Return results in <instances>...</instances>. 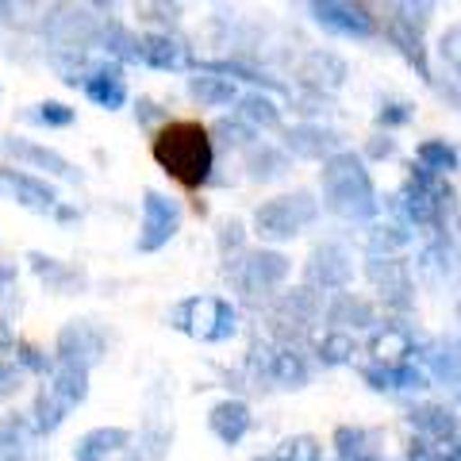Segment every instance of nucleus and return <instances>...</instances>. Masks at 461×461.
I'll list each match as a JSON object with an SVG mask.
<instances>
[{
  "mask_svg": "<svg viewBox=\"0 0 461 461\" xmlns=\"http://www.w3.org/2000/svg\"><path fill=\"white\" fill-rule=\"evenodd\" d=\"M150 154L181 189L196 193L200 185H208L212 166H215V139L204 123L196 120H173L162 123L150 139Z\"/></svg>",
  "mask_w": 461,
  "mask_h": 461,
  "instance_id": "nucleus-1",
  "label": "nucleus"
},
{
  "mask_svg": "<svg viewBox=\"0 0 461 461\" xmlns=\"http://www.w3.org/2000/svg\"><path fill=\"white\" fill-rule=\"evenodd\" d=\"M323 196H327V208L346 215V220H362V215L377 212V193H373L366 166L346 150L323 162Z\"/></svg>",
  "mask_w": 461,
  "mask_h": 461,
  "instance_id": "nucleus-2",
  "label": "nucleus"
},
{
  "mask_svg": "<svg viewBox=\"0 0 461 461\" xmlns=\"http://www.w3.org/2000/svg\"><path fill=\"white\" fill-rule=\"evenodd\" d=\"M169 323L193 339L223 342L239 330V315L220 296H189V300H181V304L169 308Z\"/></svg>",
  "mask_w": 461,
  "mask_h": 461,
  "instance_id": "nucleus-3",
  "label": "nucleus"
},
{
  "mask_svg": "<svg viewBox=\"0 0 461 461\" xmlns=\"http://www.w3.org/2000/svg\"><path fill=\"white\" fill-rule=\"evenodd\" d=\"M85 396H89V373L77 369V366L58 362L54 373H50V384L42 388L39 400H35V423H39V430H54L69 415V408H77Z\"/></svg>",
  "mask_w": 461,
  "mask_h": 461,
  "instance_id": "nucleus-4",
  "label": "nucleus"
},
{
  "mask_svg": "<svg viewBox=\"0 0 461 461\" xmlns=\"http://www.w3.org/2000/svg\"><path fill=\"white\" fill-rule=\"evenodd\" d=\"M312 220H315V200L308 193H296V196H277V200H269V204L258 208L254 227L262 239L281 242V239L300 235Z\"/></svg>",
  "mask_w": 461,
  "mask_h": 461,
  "instance_id": "nucleus-5",
  "label": "nucleus"
},
{
  "mask_svg": "<svg viewBox=\"0 0 461 461\" xmlns=\"http://www.w3.org/2000/svg\"><path fill=\"white\" fill-rule=\"evenodd\" d=\"M285 273H288V258L285 254H277V250H254V254L242 258L235 269H230V277H235L239 293L247 300H262L266 293H273V288L285 281Z\"/></svg>",
  "mask_w": 461,
  "mask_h": 461,
  "instance_id": "nucleus-6",
  "label": "nucleus"
},
{
  "mask_svg": "<svg viewBox=\"0 0 461 461\" xmlns=\"http://www.w3.org/2000/svg\"><path fill=\"white\" fill-rule=\"evenodd\" d=\"M177 227H181V208L173 204L169 196H162L158 189L142 193V230H139V250L142 254L162 250L166 242L177 235Z\"/></svg>",
  "mask_w": 461,
  "mask_h": 461,
  "instance_id": "nucleus-7",
  "label": "nucleus"
},
{
  "mask_svg": "<svg viewBox=\"0 0 461 461\" xmlns=\"http://www.w3.org/2000/svg\"><path fill=\"white\" fill-rule=\"evenodd\" d=\"M446 200H450V185H446L438 173H430L423 166L411 173V185H408V193H403V208H408L415 223H435L446 208Z\"/></svg>",
  "mask_w": 461,
  "mask_h": 461,
  "instance_id": "nucleus-8",
  "label": "nucleus"
},
{
  "mask_svg": "<svg viewBox=\"0 0 461 461\" xmlns=\"http://www.w3.org/2000/svg\"><path fill=\"white\" fill-rule=\"evenodd\" d=\"M312 16L320 27H327V32L354 35V39H366V35H373V27H377V20H373V12L366 5H342V0L312 5Z\"/></svg>",
  "mask_w": 461,
  "mask_h": 461,
  "instance_id": "nucleus-9",
  "label": "nucleus"
},
{
  "mask_svg": "<svg viewBox=\"0 0 461 461\" xmlns=\"http://www.w3.org/2000/svg\"><path fill=\"white\" fill-rule=\"evenodd\" d=\"M100 354H104V335H100L93 323L62 327V335H58V362L77 366V369L89 373V366L100 362Z\"/></svg>",
  "mask_w": 461,
  "mask_h": 461,
  "instance_id": "nucleus-10",
  "label": "nucleus"
},
{
  "mask_svg": "<svg viewBox=\"0 0 461 461\" xmlns=\"http://www.w3.org/2000/svg\"><path fill=\"white\" fill-rule=\"evenodd\" d=\"M208 427H212V435L220 442L235 446L250 430V408L242 400H220L212 408V415H208Z\"/></svg>",
  "mask_w": 461,
  "mask_h": 461,
  "instance_id": "nucleus-11",
  "label": "nucleus"
},
{
  "mask_svg": "<svg viewBox=\"0 0 461 461\" xmlns=\"http://www.w3.org/2000/svg\"><path fill=\"white\" fill-rule=\"evenodd\" d=\"M288 150L300 154V158H335L339 154V135L327 131L320 123H300L288 131Z\"/></svg>",
  "mask_w": 461,
  "mask_h": 461,
  "instance_id": "nucleus-12",
  "label": "nucleus"
},
{
  "mask_svg": "<svg viewBox=\"0 0 461 461\" xmlns=\"http://www.w3.org/2000/svg\"><path fill=\"white\" fill-rule=\"evenodd\" d=\"M139 62H147L154 69H181V66H189V50H185V42L158 32V35L139 39Z\"/></svg>",
  "mask_w": 461,
  "mask_h": 461,
  "instance_id": "nucleus-13",
  "label": "nucleus"
},
{
  "mask_svg": "<svg viewBox=\"0 0 461 461\" xmlns=\"http://www.w3.org/2000/svg\"><path fill=\"white\" fill-rule=\"evenodd\" d=\"M0 177H5V185H12L16 189V200L23 208H35V212H47L54 208V189L42 177H35V173H27V169H0Z\"/></svg>",
  "mask_w": 461,
  "mask_h": 461,
  "instance_id": "nucleus-14",
  "label": "nucleus"
},
{
  "mask_svg": "<svg viewBox=\"0 0 461 461\" xmlns=\"http://www.w3.org/2000/svg\"><path fill=\"white\" fill-rule=\"evenodd\" d=\"M81 89L93 104L108 108V112L123 108V100H127V85L120 77V69H93L89 77H81Z\"/></svg>",
  "mask_w": 461,
  "mask_h": 461,
  "instance_id": "nucleus-15",
  "label": "nucleus"
},
{
  "mask_svg": "<svg viewBox=\"0 0 461 461\" xmlns=\"http://www.w3.org/2000/svg\"><path fill=\"white\" fill-rule=\"evenodd\" d=\"M308 281L312 285H323V288H342L346 281H350V262H346V254L339 247L315 250L312 266H308Z\"/></svg>",
  "mask_w": 461,
  "mask_h": 461,
  "instance_id": "nucleus-16",
  "label": "nucleus"
},
{
  "mask_svg": "<svg viewBox=\"0 0 461 461\" xmlns=\"http://www.w3.org/2000/svg\"><path fill=\"white\" fill-rule=\"evenodd\" d=\"M127 442H131V435H127L123 427H96V430H89V435L77 442L74 461H104L108 454L123 450Z\"/></svg>",
  "mask_w": 461,
  "mask_h": 461,
  "instance_id": "nucleus-17",
  "label": "nucleus"
},
{
  "mask_svg": "<svg viewBox=\"0 0 461 461\" xmlns=\"http://www.w3.org/2000/svg\"><path fill=\"white\" fill-rule=\"evenodd\" d=\"M5 150L16 154L20 162H32V166L47 169V173H58V177H74V166H69L66 158L58 150H50V147H39V142H27V139H8Z\"/></svg>",
  "mask_w": 461,
  "mask_h": 461,
  "instance_id": "nucleus-18",
  "label": "nucleus"
},
{
  "mask_svg": "<svg viewBox=\"0 0 461 461\" xmlns=\"http://www.w3.org/2000/svg\"><path fill=\"white\" fill-rule=\"evenodd\" d=\"M411 423L420 427L427 438H435V442L457 438V430H461V423L454 420V411L435 408V403H427V408H415V411H411Z\"/></svg>",
  "mask_w": 461,
  "mask_h": 461,
  "instance_id": "nucleus-19",
  "label": "nucleus"
},
{
  "mask_svg": "<svg viewBox=\"0 0 461 461\" xmlns=\"http://www.w3.org/2000/svg\"><path fill=\"white\" fill-rule=\"evenodd\" d=\"M369 354L377 357V362H384V366H403V362H408V354H411V339H408V330H400V327H384L381 335H373Z\"/></svg>",
  "mask_w": 461,
  "mask_h": 461,
  "instance_id": "nucleus-20",
  "label": "nucleus"
},
{
  "mask_svg": "<svg viewBox=\"0 0 461 461\" xmlns=\"http://www.w3.org/2000/svg\"><path fill=\"white\" fill-rule=\"evenodd\" d=\"M362 377H366L373 388H427V373L415 369L411 362H403V366H384V369H366Z\"/></svg>",
  "mask_w": 461,
  "mask_h": 461,
  "instance_id": "nucleus-21",
  "label": "nucleus"
},
{
  "mask_svg": "<svg viewBox=\"0 0 461 461\" xmlns=\"http://www.w3.org/2000/svg\"><path fill=\"white\" fill-rule=\"evenodd\" d=\"M388 35H393V42L400 47V54L408 58L411 66H420V74L430 77L427 69V54H423V42H420V32H415V20H388Z\"/></svg>",
  "mask_w": 461,
  "mask_h": 461,
  "instance_id": "nucleus-22",
  "label": "nucleus"
},
{
  "mask_svg": "<svg viewBox=\"0 0 461 461\" xmlns=\"http://www.w3.org/2000/svg\"><path fill=\"white\" fill-rule=\"evenodd\" d=\"M300 77H304L308 85H315V89H323V85L327 89H339L342 77H346V66L335 54H312L304 62V69H300Z\"/></svg>",
  "mask_w": 461,
  "mask_h": 461,
  "instance_id": "nucleus-23",
  "label": "nucleus"
},
{
  "mask_svg": "<svg viewBox=\"0 0 461 461\" xmlns=\"http://www.w3.org/2000/svg\"><path fill=\"white\" fill-rule=\"evenodd\" d=\"M373 281H377V288H381V293L388 296V300H393V304H408V296H403V293H408V288H411V281H408V273H403V266L400 262H393V258H384V269L377 266V262H373Z\"/></svg>",
  "mask_w": 461,
  "mask_h": 461,
  "instance_id": "nucleus-24",
  "label": "nucleus"
},
{
  "mask_svg": "<svg viewBox=\"0 0 461 461\" xmlns=\"http://www.w3.org/2000/svg\"><path fill=\"white\" fill-rule=\"evenodd\" d=\"M189 93L200 100V104L208 108H223L235 100V85H230L227 77H215V74H204V77H193L189 81Z\"/></svg>",
  "mask_w": 461,
  "mask_h": 461,
  "instance_id": "nucleus-25",
  "label": "nucleus"
},
{
  "mask_svg": "<svg viewBox=\"0 0 461 461\" xmlns=\"http://www.w3.org/2000/svg\"><path fill=\"white\" fill-rule=\"evenodd\" d=\"M239 120L242 123H254V127H277L281 123V112H277V104H273L269 96L250 93V96L239 100Z\"/></svg>",
  "mask_w": 461,
  "mask_h": 461,
  "instance_id": "nucleus-26",
  "label": "nucleus"
},
{
  "mask_svg": "<svg viewBox=\"0 0 461 461\" xmlns=\"http://www.w3.org/2000/svg\"><path fill=\"white\" fill-rule=\"evenodd\" d=\"M269 373H273V381H281L288 388H296V384H304L308 381V366H304V357H300L296 350H277L273 354V362H269Z\"/></svg>",
  "mask_w": 461,
  "mask_h": 461,
  "instance_id": "nucleus-27",
  "label": "nucleus"
},
{
  "mask_svg": "<svg viewBox=\"0 0 461 461\" xmlns=\"http://www.w3.org/2000/svg\"><path fill=\"white\" fill-rule=\"evenodd\" d=\"M420 166L442 177V173L457 169V150L450 147V142H442V139H430V142H423V147H420Z\"/></svg>",
  "mask_w": 461,
  "mask_h": 461,
  "instance_id": "nucleus-28",
  "label": "nucleus"
},
{
  "mask_svg": "<svg viewBox=\"0 0 461 461\" xmlns=\"http://www.w3.org/2000/svg\"><path fill=\"white\" fill-rule=\"evenodd\" d=\"M315 354H320L323 366H342L346 357L354 354V339L346 330H327V335L315 342Z\"/></svg>",
  "mask_w": 461,
  "mask_h": 461,
  "instance_id": "nucleus-29",
  "label": "nucleus"
},
{
  "mask_svg": "<svg viewBox=\"0 0 461 461\" xmlns=\"http://www.w3.org/2000/svg\"><path fill=\"white\" fill-rule=\"evenodd\" d=\"M430 366H435L438 377L461 381V346L457 342H438L435 354H430Z\"/></svg>",
  "mask_w": 461,
  "mask_h": 461,
  "instance_id": "nucleus-30",
  "label": "nucleus"
},
{
  "mask_svg": "<svg viewBox=\"0 0 461 461\" xmlns=\"http://www.w3.org/2000/svg\"><path fill=\"white\" fill-rule=\"evenodd\" d=\"M285 169H288V158H285L281 150L262 147V150H254V154H250V173H254V177L269 181V177H281Z\"/></svg>",
  "mask_w": 461,
  "mask_h": 461,
  "instance_id": "nucleus-31",
  "label": "nucleus"
},
{
  "mask_svg": "<svg viewBox=\"0 0 461 461\" xmlns=\"http://www.w3.org/2000/svg\"><path fill=\"white\" fill-rule=\"evenodd\" d=\"M273 461H323V454H320V442L308 438V435H300V438L281 442L277 454H273Z\"/></svg>",
  "mask_w": 461,
  "mask_h": 461,
  "instance_id": "nucleus-32",
  "label": "nucleus"
},
{
  "mask_svg": "<svg viewBox=\"0 0 461 461\" xmlns=\"http://www.w3.org/2000/svg\"><path fill=\"white\" fill-rule=\"evenodd\" d=\"M366 442H369V430H362V427H339L335 430V446H339L342 461L366 457Z\"/></svg>",
  "mask_w": 461,
  "mask_h": 461,
  "instance_id": "nucleus-33",
  "label": "nucleus"
},
{
  "mask_svg": "<svg viewBox=\"0 0 461 461\" xmlns=\"http://www.w3.org/2000/svg\"><path fill=\"white\" fill-rule=\"evenodd\" d=\"M342 315H350V320H357V327L373 323V308L366 304V300H354L350 293L335 300V308H330V323H342Z\"/></svg>",
  "mask_w": 461,
  "mask_h": 461,
  "instance_id": "nucleus-34",
  "label": "nucleus"
},
{
  "mask_svg": "<svg viewBox=\"0 0 461 461\" xmlns=\"http://www.w3.org/2000/svg\"><path fill=\"white\" fill-rule=\"evenodd\" d=\"M104 42H108V54L123 58V62H139V39L131 32H123V27H112V35Z\"/></svg>",
  "mask_w": 461,
  "mask_h": 461,
  "instance_id": "nucleus-35",
  "label": "nucleus"
},
{
  "mask_svg": "<svg viewBox=\"0 0 461 461\" xmlns=\"http://www.w3.org/2000/svg\"><path fill=\"white\" fill-rule=\"evenodd\" d=\"M35 120H39V123H47V127H69V123H74V108L58 104V100H47V104H39Z\"/></svg>",
  "mask_w": 461,
  "mask_h": 461,
  "instance_id": "nucleus-36",
  "label": "nucleus"
},
{
  "mask_svg": "<svg viewBox=\"0 0 461 461\" xmlns=\"http://www.w3.org/2000/svg\"><path fill=\"white\" fill-rule=\"evenodd\" d=\"M212 135H220L223 142H227V147H242V142H250V127L247 123H242V120H235V123H230V120H223V123H215V131Z\"/></svg>",
  "mask_w": 461,
  "mask_h": 461,
  "instance_id": "nucleus-37",
  "label": "nucleus"
},
{
  "mask_svg": "<svg viewBox=\"0 0 461 461\" xmlns=\"http://www.w3.org/2000/svg\"><path fill=\"white\" fill-rule=\"evenodd\" d=\"M16 362H20L23 369H35V373L54 369V366H50V357H42L32 342H16Z\"/></svg>",
  "mask_w": 461,
  "mask_h": 461,
  "instance_id": "nucleus-38",
  "label": "nucleus"
},
{
  "mask_svg": "<svg viewBox=\"0 0 461 461\" xmlns=\"http://www.w3.org/2000/svg\"><path fill=\"white\" fill-rule=\"evenodd\" d=\"M377 120H381L384 127H393V123H408V120H411V108H408V104H384Z\"/></svg>",
  "mask_w": 461,
  "mask_h": 461,
  "instance_id": "nucleus-39",
  "label": "nucleus"
},
{
  "mask_svg": "<svg viewBox=\"0 0 461 461\" xmlns=\"http://www.w3.org/2000/svg\"><path fill=\"white\" fill-rule=\"evenodd\" d=\"M220 242H223V247H227V242H230V247H239V242H242V227H239V223H227Z\"/></svg>",
  "mask_w": 461,
  "mask_h": 461,
  "instance_id": "nucleus-40",
  "label": "nucleus"
},
{
  "mask_svg": "<svg viewBox=\"0 0 461 461\" xmlns=\"http://www.w3.org/2000/svg\"><path fill=\"white\" fill-rule=\"evenodd\" d=\"M393 150H396V142H393V139H384V142H373V147H369V154H373V158H388Z\"/></svg>",
  "mask_w": 461,
  "mask_h": 461,
  "instance_id": "nucleus-41",
  "label": "nucleus"
},
{
  "mask_svg": "<svg viewBox=\"0 0 461 461\" xmlns=\"http://www.w3.org/2000/svg\"><path fill=\"white\" fill-rule=\"evenodd\" d=\"M8 350H12V330L0 323V354H8Z\"/></svg>",
  "mask_w": 461,
  "mask_h": 461,
  "instance_id": "nucleus-42",
  "label": "nucleus"
},
{
  "mask_svg": "<svg viewBox=\"0 0 461 461\" xmlns=\"http://www.w3.org/2000/svg\"><path fill=\"white\" fill-rule=\"evenodd\" d=\"M357 461H381V457H373V454H366V457H357Z\"/></svg>",
  "mask_w": 461,
  "mask_h": 461,
  "instance_id": "nucleus-43",
  "label": "nucleus"
},
{
  "mask_svg": "<svg viewBox=\"0 0 461 461\" xmlns=\"http://www.w3.org/2000/svg\"><path fill=\"white\" fill-rule=\"evenodd\" d=\"M123 461H139V457H123Z\"/></svg>",
  "mask_w": 461,
  "mask_h": 461,
  "instance_id": "nucleus-44",
  "label": "nucleus"
}]
</instances>
